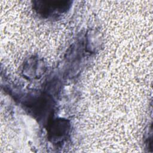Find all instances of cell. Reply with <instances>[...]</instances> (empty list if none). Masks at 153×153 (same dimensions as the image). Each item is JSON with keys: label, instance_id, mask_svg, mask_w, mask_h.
<instances>
[{"label": "cell", "instance_id": "obj_1", "mask_svg": "<svg viewBox=\"0 0 153 153\" xmlns=\"http://www.w3.org/2000/svg\"><path fill=\"white\" fill-rule=\"evenodd\" d=\"M68 1H39L35 7L38 12L43 16L50 17L63 13L69 8Z\"/></svg>", "mask_w": 153, "mask_h": 153}, {"label": "cell", "instance_id": "obj_2", "mask_svg": "<svg viewBox=\"0 0 153 153\" xmlns=\"http://www.w3.org/2000/svg\"><path fill=\"white\" fill-rule=\"evenodd\" d=\"M50 130V134L52 137L54 139H59L68 133L69 130V124L66 121L59 120L56 121L51 126Z\"/></svg>", "mask_w": 153, "mask_h": 153}]
</instances>
